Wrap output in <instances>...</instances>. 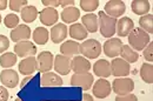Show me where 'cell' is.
<instances>
[{"mask_svg": "<svg viewBox=\"0 0 153 101\" xmlns=\"http://www.w3.org/2000/svg\"><path fill=\"white\" fill-rule=\"evenodd\" d=\"M119 55L121 57L123 60H125L128 63H133V62H137L139 60V54L134 49H132L128 45H123Z\"/></svg>", "mask_w": 153, "mask_h": 101, "instance_id": "cell-29", "label": "cell"}, {"mask_svg": "<svg viewBox=\"0 0 153 101\" xmlns=\"http://www.w3.org/2000/svg\"><path fill=\"white\" fill-rule=\"evenodd\" d=\"M104 12L111 18H119L126 12V5L121 0H110L105 4Z\"/></svg>", "mask_w": 153, "mask_h": 101, "instance_id": "cell-5", "label": "cell"}, {"mask_svg": "<svg viewBox=\"0 0 153 101\" xmlns=\"http://www.w3.org/2000/svg\"><path fill=\"white\" fill-rule=\"evenodd\" d=\"M17 60H18V57L16 55V53L5 52L0 55V66L4 67L5 69H8L17 63Z\"/></svg>", "mask_w": 153, "mask_h": 101, "instance_id": "cell-30", "label": "cell"}, {"mask_svg": "<svg viewBox=\"0 0 153 101\" xmlns=\"http://www.w3.org/2000/svg\"><path fill=\"white\" fill-rule=\"evenodd\" d=\"M112 89L117 95H124V94H128L132 93L134 89V81L131 78H117L113 81Z\"/></svg>", "mask_w": 153, "mask_h": 101, "instance_id": "cell-4", "label": "cell"}, {"mask_svg": "<svg viewBox=\"0 0 153 101\" xmlns=\"http://www.w3.org/2000/svg\"><path fill=\"white\" fill-rule=\"evenodd\" d=\"M92 68L90 61L82 55H76L71 59V69L74 73H87Z\"/></svg>", "mask_w": 153, "mask_h": 101, "instance_id": "cell-18", "label": "cell"}, {"mask_svg": "<svg viewBox=\"0 0 153 101\" xmlns=\"http://www.w3.org/2000/svg\"><path fill=\"white\" fill-rule=\"evenodd\" d=\"M37 59V71L40 73H46L50 72L53 68V61L54 57L51 52L48 51H42L38 54Z\"/></svg>", "mask_w": 153, "mask_h": 101, "instance_id": "cell-7", "label": "cell"}, {"mask_svg": "<svg viewBox=\"0 0 153 101\" xmlns=\"http://www.w3.org/2000/svg\"><path fill=\"white\" fill-rule=\"evenodd\" d=\"M140 77L145 83H153V65L150 62L143 63L140 67Z\"/></svg>", "mask_w": 153, "mask_h": 101, "instance_id": "cell-31", "label": "cell"}, {"mask_svg": "<svg viewBox=\"0 0 153 101\" xmlns=\"http://www.w3.org/2000/svg\"><path fill=\"white\" fill-rule=\"evenodd\" d=\"M20 15H21V19L25 21L26 24H31V22H33V21L37 19V17H38V10L33 5H26L25 7L21 8Z\"/></svg>", "mask_w": 153, "mask_h": 101, "instance_id": "cell-27", "label": "cell"}, {"mask_svg": "<svg viewBox=\"0 0 153 101\" xmlns=\"http://www.w3.org/2000/svg\"><path fill=\"white\" fill-rule=\"evenodd\" d=\"M62 83L64 81L61 79V77L57 73L46 72L41 74V80H40L41 87H61Z\"/></svg>", "mask_w": 153, "mask_h": 101, "instance_id": "cell-19", "label": "cell"}, {"mask_svg": "<svg viewBox=\"0 0 153 101\" xmlns=\"http://www.w3.org/2000/svg\"><path fill=\"white\" fill-rule=\"evenodd\" d=\"M32 79H33V75H28V77H26L24 80L21 81V83H20V88H24V87H25L30 81L32 80Z\"/></svg>", "mask_w": 153, "mask_h": 101, "instance_id": "cell-42", "label": "cell"}, {"mask_svg": "<svg viewBox=\"0 0 153 101\" xmlns=\"http://www.w3.org/2000/svg\"><path fill=\"white\" fill-rule=\"evenodd\" d=\"M32 38L33 41L40 46L46 45L47 41L50 40V32L47 31L46 27H37L32 33Z\"/></svg>", "mask_w": 153, "mask_h": 101, "instance_id": "cell-28", "label": "cell"}, {"mask_svg": "<svg viewBox=\"0 0 153 101\" xmlns=\"http://www.w3.org/2000/svg\"><path fill=\"white\" fill-rule=\"evenodd\" d=\"M101 43L96 39L84 40L79 46L80 54L86 59H97L101 54Z\"/></svg>", "mask_w": 153, "mask_h": 101, "instance_id": "cell-3", "label": "cell"}, {"mask_svg": "<svg viewBox=\"0 0 153 101\" xmlns=\"http://www.w3.org/2000/svg\"><path fill=\"white\" fill-rule=\"evenodd\" d=\"M53 68L56 69V73L59 75H67L71 69V58L65 55H57L53 61Z\"/></svg>", "mask_w": 153, "mask_h": 101, "instance_id": "cell-14", "label": "cell"}, {"mask_svg": "<svg viewBox=\"0 0 153 101\" xmlns=\"http://www.w3.org/2000/svg\"><path fill=\"white\" fill-rule=\"evenodd\" d=\"M87 31H86V28L81 25V24H72L71 26H70V28H68V34H70V37L72 38V39H74V40H85L86 39V37H87Z\"/></svg>", "mask_w": 153, "mask_h": 101, "instance_id": "cell-26", "label": "cell"}, {"mask_svg": "<svg viewBox=\"0 0 153 101\" xmlns=\"http://www.w3.org/2000/svg\"><path fill=\"white\" fill-rule=\"evenodd\" d=\"M20 74H24L26 77L33 75V73L37 71V59L36 57H28L25 58L19 62L18 65Z\"/></svg>", "mask_w": 153, "mask_h": 101, "instance_id": "cell-20", "label": "cell"}, {"mask_svg": "<svg viewBox=\"0 0 153 101\" xmlns=\"http://www.w3.org/2000/svg\"><path fill=\"white\" fill-rule=\"evenodd\" d=\"M31 34H32L31 28H30L27 25H25V24L20 25L19 24L16 28L12 29V32H11V40L14 41V42L27 41V40H30Z\"/></svg>", "mask_w": 153, "mask_h": 101, "instance_id": "cell-15", "label": "cell"}, {"mask_svg": "<svg viewBox=\"0 0 153 101\" xmlns=\"http://www.w3.org/2000/svg\"><path fill=\"white\" fill-rule=\"evenodd\" d=\"M123 41L119 38H110L108 40L104 43V53L106 57L114 59L120 54L121 47H123Z\"/></svg>", "mask_w": 153, "mask_h": 101, "instance_id": "cell-11", "label": "cell"}, {"mask_svg": "<svg viewBox=\"0 0 153 101\" xmlns=\"http://www.w3.org/2000/svg\"><path fill=\"white\" fill-rule=\"evenodd\" d=\"M0 81L6 88H16L19 85V74L14 69H4L0 73Z\"/></svg>", "mask_w": 153, "mask_h": 101, "instance_id": "cell-13", "label": "cell"}, {"mask_svg": "<svg viewBox=\"0 0 153 101\" xmlns=\"http://www.w3.org/2000/svg\"><path fill=\"white\" fill-rule=\"evenodd\" d=\"M67 34H68L67 26L64 22H60V24H56L51 28L50 38H51V40L53 41L54 43H60V42H62L66 39Z\"/></svg>", "mask_w": 153, "mask_h": 101, "instance_id": "cell-17", "label": "cell"}, {"mask_svg": "<svg viewBox=\"0 0 153 101\" xmlns=\"http://www.w3.org/2000/svg\"><path fill=\"white\" fill-rule=\"evenodd\" d=\"M8 100V91L6 87L0 86V101H7Z\"/></svg>", "mask_w": 153, "mask_h": 101, "instance_id": "cell-40", "label": "cell"}, {"mask_svg": "<svg viewBox=\"0 0 153 101\" xmlns=\"http://www.w3.org/2000/svg\"><path fill=\"white\" fill-rule=\"evenodd\" d=\"M153 41L151 42H149V45L144 48V58H145V60H147L149 62H151L152 63L153 61Z\"/></svg>", "mask_w": 153, "mask_h": 101, "instance_id": "cell-36", "label": "cell"}, {"mask_svg": "<svg viewBox=\"0 0 153 101\" xmlns=\"http://www.w3.org/2000/svg\"><path fill=\"white\" fill-rule=\"evenodd\" d=\"M4 24L8 28H16L19 25V17L17 14H14V13H10V14H7L5 17Z\"/></svg>", "mask_w": 153, "mask_h": 101, "instance_id": "cell-34", "label": "cell"}, {"mask_svg": "<svg viewBox=\"0 0 153 101\" xmlns=\"http://www.w3.org/2000/svg\"><path fill=\"white\" fill-rule=\"evenodd\" d=\"M14 53L17 57L24 58V59L28 57H34L37 54V46L30 40L20 41V42H17L14 46Z\"/></svg>", "mask_w": 153, "mask_h": 101, "instance_id": "cell-9", "label": "cell"}, {"mask_svg": "<svg viewBox=\"0 0 153 101\" xmlns=\"http://www.w3.org/2000/svg\"><path fill=\"white\" fill-rule=\"evenodd\" d=\"M7 5H8V1L7 0H0V11H4L7 8Z\"/></svg>", "mask_w": 153, "mask_h": 101, "instance_id": "cell-44", "label": "cell"}, {"mask_svg": "<svg viewBox=\"0 0 153 101\" xmlns=\"http://www.w3.org/2000/svg\"><path fill=\"white\" fill-rule=\"evenodd\" d=\"M117 19L108 17L104 11L99 12L98 14V22H99V31L102 37L105 38H113L115 34V26H117Z\"/></svg>", "mask_w": 153, "mask_h": 101, "instance_id": "cell-2", "label": "cell"}, {"mask_svg": "<svg viewBox=\"0 0 153 101\" xmlns=\"http://www.w3.org/2000/svg\"><path fill=\"white\" fill-rule=\"evenodd\" d=\"M80 8L85 12L92 13L99 7V1L98 0H81L80 2Z\"/></svg>", "mask_w": 153, "mask_h": 101, "instance_id": "cell-33", "label": "cell"}, {"mask_svg": "<svg viewBox=\"0 0 153 101\" xmlns=\"http://www.w3.org/2000/svg\"><path fill=\"white\" fill-rule=\"evenodd\" d=\"M10 47V40L7 37L0 34V53H5Z\"/></svg>", "mask_w": 153, "mask_h": 101, "instance_id": "cell-37", "label": "cell"}, {"mask_svg": "<svg viewBox=\"0 0 153 101\" xmlns=\"http://www.w3.org/2000/svg\"><path fill=\"white\" fill-rule=\"evenodd\" d=\"M14 101H22V100H21V99H19V98H17V99H16Z\"/></svg>", "mask_w": 153, "mask_h": 101, "instance_id": "cell-45", "label": "cell"}, {"mask_svg": "<svg viewBox=\"0 0 153 101\" xmlns=\"http://www.w3.org/2000/svg\"><path fill=\"white\" fill-rule=\"evenodd\" d=\"M115 101H138V98L133 93H128V94H124V95H117Z\"/></svg>", "mask_w": 153, "mask_h": 101, "instance_id": "cell-38", "label": "cell"}, {"mask_svg": "<svg viewBox=\"0 0 153 101\" xmlns=\"http://www.w3.org/2000/svg\"><path fill=\"white\" fill-rule=\"evenodd\" d=\"M130 47L134 51H143L150 42V34L143 31L140 27H135L127 35Z\"/></svg>", "mask_w": 153, "mask_h": 101, "instance_id": "cell-1", "label": "cell"}, {"mask_svg": "<svg viewBox=\"0 0 153 101\" xmlns=\"http://www.w3.org/2000/svg\"><path fill=\"white\" fill-rule=\"evenodd\" d=\"M93 74L91 73H74L71 78V86L73 87H80L85 91H88L93 85Z\"/></svg>", "mask_w": 153, "mask_h": 101, "instance_id": "cell-6", "label": "cell"}, {"mask_svg": "<svg viewBox=\"0 0 153 101\" xmlns=\"http://www.w3.org/2000/svg\"><path fill=\"white\" fill-rule=\"evenodd\" d=\"M92 91H93V94L94 97L98 99H105L107 98L111 92H112V86H111V82L106 80V79H98L94 82V86L92 87Z\"/></svg>", "mask_w": 153, "mask_h": 101, "instance_id": "cell-10", "label": "cell"}, {"mask_svg": "<svg viewBox=\"0 0 153 101\" xmlns=\"http://www.w3.org/2000/svg\"><path fill=\"white\" fill-rule=\"evenodd\" d=\"M81 21H82V26L86 28L87 32L90 33H96L99 29V22H98V15L94 13H87L84 17H81Z\"/></svg>", "mask_w": 153, "mask_h": 101, "instance_id": "cell-24", "label": "cell"}, {"mask_svg": "<svg viewBox=\"0 0 153 101\" xmlns=\"http://www.w3.org/2000/svg\"><path fill=\"white\" fill-rule=\"evenodd\" d=\"M93 72H94V75L101 78V79H106L108 77H111V63L107 60H104V59H100L94 63L93 66Z\"/></svg>", "mask_w": 153, "mask_h": 101, "instance_id": "cell-21", "label": "cell"}, {"mask_svg": "<svg viewBox=\"0 0 153 101\" xmlns=\"http://www.w3.org/2000/svg\"><path fill=\"white\" fill-rule=\"evenodd\" d=\"M60 18L64 24H74L80 18V11L76 6H68L62 10V12L60 13Z\"/></svg>", "mask_w": 153, "mask_h": 101, "instance_id": "cell-23", "label": "cell"}, {"mask_svg": "<svg viewBox=\"0 0 153 101\" xmlns=\"http://www.w3.org/2000/svg\"><path fill=\"white\" fill-rule=\"evenodd\" d=\"M134 28V22L131 18L128 17H124L120 18L117 21V26H115V33L118 34V37H127L131 31Z\"/></svg>", "mask_w": 153, "mask_h": 101, "instance_id": "cell-16", "label": "cell"}, {"mask_svg": "<svg viewBox=\"0 0 153 101\" xmlns=\"http://www.w3.org/2000/svg\"><path fill=\"white\" fill-rule=\"evenodd\" d=\"M79 46H80V43H78L76 40H66L60 46V53H61V55L73 58V57H76L80 53L79 52Z\"/></svg>", "mask_w": 153, "mask_h": 101, "instance_id": "cell-22", "label": "cell"}, {"mask_svg": "<svg viewBox=\"0 0 153 101\" xmlns=\"http://www.w3.org/2000/svg\"><path fill=\"white\" fill-rule=\"evenodd\" d=\"M131 8H132V12L134 14L143 17V15L149 14L151 5H150L149 0H134L131 4Z\"/></svg>", "mask_w": 153, "mask_h": 101, "instance_id": "cell-25", "label": "cell"}, {"mask_svg": "<svg viewBox=\"0 0 153 101\" xmlns=\"http://www.w3.org/2000/svg\"><path fill=\"white\" fill-rule=\"evenodd\" d=\"M81 101H94V100H93V97H92L91 94L84 93V94H82V100Z\"/></svg>", "mask_w": 153, "mask_h": 101, "instance_id": "cell-43", "label": "cell"}, {"mask_svg": "<svg viewBox=\"0 0 153 101\" xmlns=\"http://www.w3.org/2000/svg\"><path fill=\"white\" fill-rule=\"evenodd\" d=\"M111 63V74L117 78H125L131 72V65L121 58H114Z\"/></svg>", "mask_w": 153, "mask_h": 101, "instance_id": "cell-8", "label": "cell"}, {"mask_svg": "<svg viewBox=\"0 0 153 101\" xmlns=\"http://www.w3.org/2000/svg\"><path fill=\"white\" fill-rule=\"evenodd\" d=\"M74 5V1L73 0H64V1H60V6H62L64 8L68 7V6H73Z\"/></svg>", "mask_w": 153, "mask_h": 101, "instance_id": "cell-41", "label": "cell"}, {"mask_svg": "<svg viewBox=\"0 0 153 101\" xmlns=\"http://www.w3.org/2000/svg\"><path fill=\"white\" fill-rule=\"evenodd\" d=\"M0 24H1V15H0Z\"/></svg>", "mask_w": 153, "mask_h": 101, "instance_id": "cell-46", "label": "cell"}, {"mask_svg": "<svg viewBox=\"0 0 153 101\" xmlns=\"http://www.w3.org/2000/svg\"><path fill=\"white\" fill-rule=\"evenodd\" d=\"M39 19L41 21V24L45 26H54L59 20V13L57 8L45 7L39 12Z\"/></svg>", "mask_w": 153, "mask_h": 101, "instance_id": "cell-12", "label": "cell"}, {"mask_svg": "<svg viewBox=\"0 0 153 101\" xmlns=\"http://www.w3.org/2000/svg\"><path fill=\"white\" fill-rule=\"evenodd\" d=\"M8 5H10V10H12L13 12H19L22 7L27 5V1L26 0H10Z\"/></svg>", "mask_w": 153, "mask_h": 101, "instance_id": "cell-35", "label": "cell"}, {"mask_svg": "<svg viewBox=\"0 0 153 101\" xmlns=\"http://www.w3.org/2000/svg\"><path fill=\"white\" fill-rule=\"evenodd\" d=\"M139 25L143 31H145L147 34L153 33V14H146L143 15L139 19Z\"/></svg>", "mask_w": 153, "mask_h": 101, "instance_id": "cell-32", "label": "cell"}, {"mask_svg": "<svg viewBox=\"0 0 153 101\" xmlns=\"http://www.w3.org/2000/svg\"><path fill=\"white\" fill-rule=\"evenodd\" d=\"M42 5L45 7H52V8H57L58 6H60V0H44L41 1Z\"/></svg>", "mask_w": 153, "mask_h": 101, "instance_id": "cell-39", "label": "cell"}]
</instances>
